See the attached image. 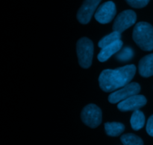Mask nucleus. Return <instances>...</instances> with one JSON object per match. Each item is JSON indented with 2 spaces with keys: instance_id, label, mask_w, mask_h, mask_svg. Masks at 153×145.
<instances>
[{
  "instance_id": "nucleus-3",
  "label": "nucleus",
  "mask_w": 153,
  "mask_h": 145,
  "mask_svg": "<svg viewBox=\"0 0 153 145\" xmlns=\"http://www.w3.org/2000/svg\"><path fill=\"white\" fill-rule=\"evenodd\" d=\"M76 52H77L79 63L81 67L88 68L92 64L93 56H94V43L90 39L82 37L76 44Z\"/></svg>"
},
{
  "instance_id": "nucleus-14",
  "label": "nucleus",
  "mask_w": 153,
  "mask_h": 145,
  "mask_svg": "<svg viewBox=\"0 0 153 145\" xmlns=\"http://www.w3.org/2000/svg\"><path fill=\"white\" fill-rule=\"evenodd\" d=\"M121 38V34L117 32V31H114L111 32V34H108V35L105 36L104 37L100 40L98 43V46L101 49L105 47V46H108V45L112 44V43H115V42L120 40Z\"/></svg>"
},
{
  "instance_id": "nucleus-6",
  "label": "nucleus",
  "mask_w": 153,
  "mask_h": 145,
  "mask_svg": "<svg viewBox=\"0 0 153 145\" xmlns=\"http://www.w3.org/2000/svg\"><path fill=\"white\" fill-rule=\"evenodd\" d=\"M137 20V15L132 10H126L121 12L115 19L113 24V30L119 33L123 32L132 26Z\"/></svg>"
},
{
  "instance_id": "nucleus-8",
  "label": "nucleus",
  "mask_w": 153,
  "mask_h": 145,
  "mask_svg": "<svg viewBox=\"0 0 153 145\" xmlns=\"http://www.w3.org/2000/svg\"><path fill=\"white\" fill-rule=\"evenodd\" d=\"M102 0H85L77 13V19L80 23L86 25L91 21L96 9Z\"/></svg>"
},
{
  "instance_id": "nucleus-13",
  "label": "nucleus",
  "mask_w": 153,
  "mask_h": 145,
  "mask_svg": "<svg viewBox=\"0 0 153 145\" xmlns=\"http://www.w3.org/2000/svg\"><path fill=\"white\" fill-rule=\"evenodd\" d=\"M131 126L134 130H140L145 124V116L140 110L134 111L130 119Z\"/></svg>"
},
{
  "instance_id": "nucleus-1",
  "label": "nucleus",
  "mask_w": 153,
  "mask_h": 145,
  "mask_svg": "<svg viewBox=\"0 0 153 145\" xmlns=\"http://www.w3.org/2000/svg\"><path fill=\"white\" fill-rule=\"evenodd\" d=\"M135 73L134 65H127L115 69H105L99 77L100 86L105 92L117 91L128 84Z\"/></svg>"
},
{
  "instance_id": "nucleus-7",
  "label": "nucleus",
  "mask_w": 153,
  "mask_h": 145,
  "mask_svg": "<svg viewBox=\"0 0 153 145\" xmlns=\"http://www.w3.org/2000/svg\"><path fill=\"white\" fill-rule=\"evenodd\" d=\"M117 13L115 4L111 1H106L98 7L95 13V19L101 24H107L111 22Z\"/></svg>"
},
{
  "instance_id": "nucleus-17",
  "label": "nucleus",
  "mask_w": 153,
  "mask_h": 145,
  "mask_svg": "<svg viewBox=\"0 0 153 145\" xmlns=\"http://www.w3.org/2000/svg\"><path fill=\"white\" fill-rule=\"evenodd\" d=\"M150 0H126L128 4L134 8H142L146 7Z\"/></svg>"
},
{
  "instance_id": "nucleus-5",
  "label": "nucleus",
  "mask_w": 153,
  "mask_h": 145,
  "mask_svg": "<svg viewBox=\"0 0 153 145\" xmlns=\"http://www.w3.org/2000/svg\"><path fill=\"white\" fill-rule=\"evenodd\" d=\"M140 92V86L137 83H129L126 86L112 92L108 96V101L111 104H117L124 101L133 95H138Z\"/></svg>"
},
{
  "instance_id": "nucleus-9",
  "label": "nucleus",
  "mask_w": 153,
  "mask_h": 145,
  "mask_svg": "<svg viewBox=\"0 0 153 145\" xmlns=\"http://www.w3.org/2000/svg\"><path fill=\"white\" fill-rule=\"evenodd\" d=\"M146 98L143 95H133L120 102L117 108L121 112L135 111L146 105Z\"/></svg>"
},
{
  "instance_id": "nucleus-15",
  "label": "nucleus",
  "mask_w": 153,
  "mask_h": 145,
  "mask_svg": "<svg viewBox=\"0 0 153 145\" xmlns=\"http://www.w3.org/2000/svg\"><path fill=\"white\" fill-rule=\"evenodd\" d=\"M120 140L123 145H143V140L132 133L124 134L121 136Z\"/></svg>"
},
{
  "instance_id": "nucleus-18",
  "label": "nucleus",
  "mask_w": 153,
  "mask_h": 145,
  "mask_svg": "<svg viewBox=\"0 0 153 145\" xmlns=\"http://www.w3.org/2000/svg\"><path fill=\"white\" fill-rule=\"evenodd\" d=\"M146 132L150 136L153 137V115L151 116L148 119L147 124H146Z\"/></svg>"
},
{
  "instance_id": "nucleus-4",
  "label": "nucleus",
  "mask_w": 153,
  "mask_h": 145,
  "mask_svg": "<svg viewBox=\"0 0 153 145\" xmlns=\"http://www.w3.org/2000/svg\"><path fill=\"white\" fill-rule=\"evenodd\" d=\"M82 121L91 128H96L102 122V111L95 104H88L84 107L81 114Z\"/></svg>"
},
{
  "instance_id": "nucleus-2",
  "label": "nucleus",
  "mask_w": 153,
  "mask_h": 145,
  "mask_svg": "<svg viewBox=\"0 0 153 145\" xmlns=\"http://www.w3.org/2000/svg\"><path fill=\"white\" fill-rule=\"evenodd\" d=\"M132 37L136 44L143 51L153 50V27L146 22H140L134 26Z\"/></svg>"
},
{
  "instance_id": "nucleus-12",
  "label": "nucleus",
  "mask_w": 153,
  "mask_h": 145,
  "mask_svg": "<svg viewBox=\"0 0 153 145\" xmlns=\"http://www.w3.org/2000/svg\"><path fill=\"white\" fill-rule=\"evenodd\" d=\"M105 130L109 136L117 137L123 132L125 126L119 122H108L105 124Z\"/></svg>"
},
{
  "instance_id": "nucleus-16",
  "label": "nucleus",
  "mask_w": 153,
  "mask_h": 145,
  "mask_svg": "<svg viewBox=\"0 0 153 145\" xmlns=\"http://www.w3.org/2000/svg\"><path fill=\"white\" fill-rule=\"evenodd\" d=\"M133 55H134V52L132 49L126 47L117 55V58L120 61H128L132 58Z\"/></svg>"
},
{
  "instance_id": "nucleus-10",
  "label": "nucleus",
  "mask_w": 153,
  "mask_h": 145,
  "mask_svg": "<svg viewBox=\"0 0 153 145\" xmlns=\"http://www.w3.org/2000/svg\"><path fill=\"white\" fill-rule=\"evenodd\" d=\"M123 42L121 40H118V41L115 42L112 44L102 48L100 53H99L98 56H97L99 61L100 62H105V61H107L112 55L117 53L120 50L121 48L123 47Z\"/></svg>"
},
{
  "instance_id": "nucleus-11",
  "label": "nucleus",
  "mask_w": 153,
  "mask_h": 145,
  "mask_svg": "<svg viewBox=\"0 0 153 145\" xmlns=\"http://www.w3.org/2000/svg\"><path fill=\"white\" fill-rule=\"evenodd\" d=\"M139 74L143 77L153 75V54L143 57L138 64Z\"/></svg>"
}]
</instances>
